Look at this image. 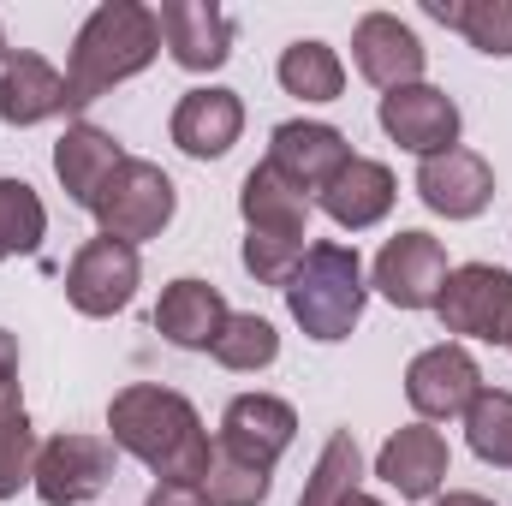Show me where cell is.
Instances as JSON below:
<instances>
[{
  "label": "cell",
  "instance_id": "4dcf8cb0",
  "mask_svg": "<svg viewBox=\"0 0 512 506\" xmlns=\"http://www.w3.org/2000/svg\"><path fill=\"white\" fill-rule=\"evenodd\" d=\"M304 251H310V239H286V233H245L239 262H245V274H251L256 286H286V280H292V268L304 262Z\"/></svg>",
  "mask_w": 512,
  "mask_h": 506
},
{
  "label": "cell",
  "instance_id": "277c9868",
  "mask_svg": "<svg viewBox=\"0 0 512 506\" xmlns=\"http://www.w3.org/2000/svg\"><path fill=\"white\" fill-rule=\"evenodd\" d=\"M173 209H179V185H173L155 161L126 155L120 173L108 179V191L96 197L90 215H96V227H102L108 239H120V245H143V239H161V233H167Z\"/></svg>",
  "mask_w": 512,
  "mask_h": 506
},
{
  "label": "cell",
  "instance_id": "5bb4252c",
  "mask_svg": "<svg viewBox=\"0 0 512 506\" xmlns=\"http://www.w3.org/2000/svg\"><path fill=\"white\" fill-rule=\"evenodd\" d=\"M161 48L179 72H221L233 60V18L215 0H161Z\"/></svg>",
  "mask_w": 512,
  "mask_h": 506
},
{
  "label": "cell",
  "instance_id": "e0dca14e",
  "mask_svg": "<svg viewBox=\"0 0 512 506\" xmlns=\"http://www.w3.org/2000/svg\"><path fill=\"white\" fill-rule=\"evenodd\" d=\"M173 143H179V155H191V161H221L239 137H245V102H239V90H221V84H203V90H185L179 96V108H173Z\"/></svg>",
  "mask_w": 512,
  "mask_h": 506
},
{
  "label": "cell",
  "instance_id": "e575fe53",
  "mask_svg": "<svg viewBox=\"0 0 512 506\" xmlns=\"http://www.w3.org/2000/svg\"><path fill=\"white\" fill-rule=\"evenodd\" d=\"M18 411H24V393H18V387H0V423L18 417Z\"/></svg>",
  "mask_w": 512,
  "mask_h": 506
},
{
  "label": "cell",
  "instance_id": "9c48e42d",
  "mask_svg": "<svg viewBox=\"0 0 512 506\" xmlns=\"http://www.w3.org/2000/svg\"><path fill=\"white\" fill-rule=\"evenodd\" d=\"M477 393H483V370L459 340H441L405 364V399L417 423H453L477 405Z\"/></svg>",
  "mask_w": 512,
  "mask_h": 506
},
{
  "label": "cell",
  "instance_id": "484cf974",
  "mask_svg": "<svg viewBox=\"0 0 512 506\" xmlns=\"http://www.w3.org/2000/svg\"><path fill=\"white\" fill-rule=\"evenodd\" d=\"M209 358H215L221 370H233V376L274 370V358H280V334H274V322H268V316H256V310H233V316L221 322V334H215Z\"/></svg>",
  "mask_w": 512,
  "mask_h": 506
},
{
  "label": "cell",
  "instance_id": "44dd1931",
  "mask_svg": "<svg viewBox=\"0 0 512 506\" xmlns=\"http://www.w3.org/2000/svg\"><path fill=\"white\" fill-rule=\"evenodd\" d=\"M54 114H66V72H54L30 48L6 54V66H0V126L30 131L42 120H54Z\"/></svg>",
  "mask_w": 512,
  "mask_h": 506
},
{
  "label": "cell",
  "instance_id": "74e56055",
  "mask_svg": "<svg viewBox=\"0 0 512 506\" xmlns=\"http://www.w3.org/2000/svg\"><path fill=\"white\" fill-rule=\"evenodd\" d=\"M507 352H512V340H507Z\"/></svg>",
  "mask_w": 512,
  "mask_h": 506
},
{
  "label": "cell",
  "instance_id": "7a4b0ae2",
  "mask_svg": "<svg viewBox=\"0 0 512 506\" xmlns=\"http://www.w3.org/2000/svg\"><path fill=\"white\" fill-rule=\"evenodd\" d=\"M161 54V18L143 0H102L66 54V114H84L90 102H102L114 84L137 78L149 60Z\"/></svg>",
  "mask_w": 512,
  "mask_h": 506
},
{
  "label": "cell",
  "instance_id": "d590c367",
  "mask_svg": "<svg viewBox=\"0 0 512 506\" xmlns=\"http://www.w3.org/2000/svg\"><path fill=\"white\" fill-rule=\"evenodd\" d=\"M352 506H387V501H376V495H352Z\"/></svg>",
  "mask_w": 512,
  "mask_h": 506
},
{
  "label": "cell",
  "instance_id": "8d00e7d4",
  "mask_svg": "<svg viewBox=\"0 0 512 506\" xmlns=\"http://www.w3.org/2000/svg\"><path fill=\"white\" fill-rule=\"evenodd\" d=\"M0 66H6V30H0Z\"/></svg>",
  "mask_w": 512,
  "mask_h": 506
},
{
  "label": "cell",
  "instance_id": "9a60e30c",
  "mask_svg": "<svg viewBox=\"0 0 512 506\" xmlns=\"http://www.w3.org/2000/svg\"><path fill=\"white\" fill-rule=\"evenodd\" d=\"M417 197L441 221H477L495 203V167L477 149H447L417 161Z\"/></svg>",
  "mask_w": 512,
  "mask_h": 506
},
{
  "label": "cell",
  "instance_id": "ba28073f",
  "mask_svg": "<svg viewBox=\"0 0 512 506\" xmlns=\"http://www.w3.org/2000/svg\"><path fill=\"white\" fill-rule=\"evenodd\" d=\"M447 274H453L447 245H441V239H429L423 227H405V233H393L382 251H376L370 286L382 292L393 310H435V298H441Z\"/></svg>",
  "mask_w": 512,
  "mask_h": 506
},
{
  "label": "cell",
  "instance_id": "836d02e7",
  "mask_svg": "<svg viewBox=\"0 0 512 506\" xmlns=\"http://www.w3.org/2000/svg\"><path fill=\"white\" fill-rule=\"evenodd\" d=\"M429 506H495L489 495H471V489H447V495H435Z\"/></svg>",
  "mask_w": 512,
  "mask_h": 506
},
{
  "label": "cell",
  "instance_id": "f546056e",
  "mask_svg": "<svg viewBox=\"0 0 512 506\" xmlns=\"http://www.w3.org/2000/svg\"><path fill=\"white\" fill-rule=\"evenodd\" d=\"M36 453H42V441H36L30 411L6 417V423H0V501H18V495L36 483Z\"/></svg>",
  "mask_w": 512,
  "mask_h": 506
},
{
  "label": "cell",
  "instance_id": "7c38bea8",
  "mask_svg": "<svg viewBox=\"0 0 512 506\" xmlns=\"http://www.w3.org/2000/svg\"><path fill=\"white\" fill-rule=\"evenodd\" d=\"M352 66H358L364 84H376L387 96V90L423 84L429 48H423V36H417L405 18H393V12H364L358 30H352Z\"/></svg>",
  "mask_w": 512,
  "mask_h": 506
},
{
  "label": "cell",
  "instance_id": "30bf717a",
  "mask_svg": "<svg viewBox=\"0 0 512 506\" xmlns=\"http://www.w3.org/2000/svg\"><path fill=\"white\" fill-rule=\"evenodd\" d=\"M376 120L382 131L405 149V155H417V161H429V155H447V149H459V102L447 96V90H435V84H405V90H387L382 108H376Z\"/></svg>",
  "mask_w": 512,
  "mask_h": 506
},
{
  "label": "cell",
  "instance_id": "d4e9b609",
  "mask_svg": "<svg viewBox=\"0 0 512 506\" xmlns=\"http://www.w3.org/2000/svg\"><path fill=\"white\" fill-rule=\"evenodd\" d=\"M423 12L447 30H459L477 54L512 60V0H423Z\"/></svg>",
  "mask_w": 512,
  "mask_h": 506
},
{
  "label": "cell",
  "instance_id": "4fadbf2b",
  "mask_svg": "<svg viewBox=\"0 0 512 506\" xmlns=\"http://www.w3.org/2000/svg\"><path fill=\"white\" fill-rule=\"evenodd\" d=\"M292 441H298V411L280 393H239V399H227L215 447H227V453L251 459L262 471H274Z\"/></svg>",
  "mask_w": 512,
  "mask_h": 506
},
{
  "label": "cell",
  "instance_id": "8992f818",
  "mask_svg": "<svg viewBox=\"0 0 512 506\" xmlns=\"http://www.w3.org/2000/svg\"><path fill=\"white\" fill-rule=\"evenodd\" d=\"M114 465H120V447L108 435H48L42 453H36V501L42 506H84L96 501L108 483H114Z\"/></svg>",
  "mask_w": 512,
  "mask_h": 506
},
{
  "label": "cell",
  "instance_id": "5b68a950",
  "mask_svg": "<svg viewBox=\"0 0 512 506\" xmlns=\"http://www.w3.org/2000/svg\"><path fill=\"white\" fill-rule=\"evenodd\" d=\"M435 316L453 340H483V346H507L512 340V268L501 262H465L447 274Z\"/></svg>",
  "mask_w": 512,
  "mask_h": 506
},
{
  "label": "cell",
  "instance_id": "ac0fdd59",
  "mask_svg": "<svg viewBox=\"0 0 512 506\" xmlns=\"http://www.w3.org/2000/svg\"><path fill=\"white\" fill-rule=\"evenodd\" d=\"M393 197H399L393 167L376 161V155H352V161L328 179V191H322L316 203H322V215H328L340 233H370V227H382L387 215H393Z\"/></svg>",
  "mask_w": 512,
  "mask_h": 506
},
{
  "label": "cell",
  "instance_id": "7402d4cb",
  "mask_svg": "<svg viewBox=\"0 0 512 506\" xmlns=\"http://www.w3.org/2000/svg\"><path fill=\"white\" fill-rule=\"evenodd\" d=\"M239 215L245 233H286V239H310V197L298 185H286L268 161H256L239 185Z\"/></svg>",
  "mask_w": 512,
  "mask_h": 506
},
{
  "label": "cell",
  "instance_id": "f1b7e54d",
  "mask_svg": "<svg viewBox=\"0 0 512 506\" xmlns=\"http://www.w3.org/2000/svg\"><path fill=\"white\" fill-rule=\"evenodd\" d=\"M197 489H203L209 506H262L268 495H274V471H262V465H251V459L215 447V459H209V471H203Z\"/></svg>",
  "mask_w": 512,
  "mask_h": 506
},
{
  "label": "cell",
  "instance_id": "ffe728a7",
  "mask_svg": "<svg viewBox=\"0 0 512 506\" xmlns=\"http://www.w3.org/2000/svg\"><path fill=\"white\" fill-rule=\"evenodd\" d=\"M227 316H233V310H227L221 286H209V280H197V274H179V280L161 286L155 334H161L167 346H179V352H209Z\"/></svg>",
  "mask_w": 512,
  "mask_h": 506
},
{
  "label": "cell",
  "instance_id": "d6986e66",
  "mask_svg": "<svg viewBox=\"0 0 512 506\" xmlns=\"http://www.w3.org/2000/svg\"><path fill=\"white\" fill-rule=\"evenodd\" d=\"M120 161H126V143L114 131L90 126V120H72V126L60 131V143H54V179H60V191L78 209H96V197L108 191V179L120 173Z\"/></svg>",
  "mask_w": 512,
  "mask_h": 506
},
{
  "label": "cell",
  "instance_id": "8fae6325",
  "mask_svg": "<svg viewBox=\"0 0 512 506\" xmlns=\"http://www.w3.org/2000/svg\"><path fill=\"white\" fill-rule=\"evenodd\" d=\"M286 185H298L304 197H322L328 179L352 161V143L340 126H322V120H286V126L268 131V155H262Z\"/></svg>",
  "mask_w": 512,
  "mask_h": 506
},
{
  "label": "cell",
  "instance_id": "2e32d148",
  "mask_svg": "<svg viewBox=\"0 0 512 506\" xmlns=\"http://www.w3.org/2000/svg\"><path fill=\"white\" fill-rule=\"evenodd\" d=\"M447 471H453V453H447V435L429 429V423H405L393 429L376 453V477L399 501H435L447 489Z\"/></svg>",
  "mask_w": 512,
  "mask_h": 506
},
{
  "label": "cell",
  "instance_id": "3957f363",
  "mask_svg": "<svg viewBox=\"0 0 512 506\" xmlns=\"http://www.w3.org/2000/svg\"><path fill=\"white\" fill-rule=\"evenodd\" d=\"M280 292H286V310H292V322L304 328V340L340 346V340H352V328L364 322V304H370L364 256H358V245L316 239Z\"/></svg>",
  "mask_w": 512,
  "mask_h": 506
},
{
  "label": "cell",
  "instance_id": "6da1fadb",
  "mask_svg": "<svg viewBox=\"0 0 512 506\" xmlns=\"http://www.w3.org/2000/svg\"><path fill=\"white\" fill-rule=\"evenodd\" d=\"M108 441L131 453L143 471H155L161 483H203L215 459V441L197 405L161 381H131L108 399Z\"/></svg>",
  "mask_w": 512,
  "mask_h": 506
},
{
  "label": "cell",
  "instance_id": "52a82bcc",
  "mask_svg": "<svg viewBox=\"0 0 512 506\" xmlns=\"http://www.w3.org/2000/svg\"><path fill=\"white\" fill-rule=\"evenodd\" d=\"M137 286H143V256H137V245H120L108 233L84 239L78 256L66 262V304L78 316H90V322L120 316L131 298H137Z\"/></svg>",
  "mask_w": 512,
  "mask_h": 506
},
{
  "label": "cell",
  "instance_id": "603a6c76",
  "mask_svg": "<svg viewBox=\"0 0 512 506\" xmlns=\"http://www.w3.org/2000/svg\"><path fill=\"white\" fill-rule=\"evenodd\" d=\"M274 78H280V90L298 96V102H340V90H346V60H340V48H328V42H316V36H298V42L280 48Z\"/></svg>",
  "mask_w": 512,
  "mask_h": 506
},
{
  "label": "cell",
  "instance_id": "1f68e13d",
  "mask_svg": "<svg viewBox=\"0 0 512 506\" xmlns=\"http://www.w3.org/2000/svg\"><path fill=\"white\" fill-rule=\"evenodd\" d=\"M143 506H209V501H203V489H197V483H155Z\"/></svg>",
  "mask_w": 512,
  "mask_h": 506
},
{
  "label": "cell",
  "instance_id": "83f0119b",
  "mask_svg": "<svg viewBox=\"0 0 512 506\" xmlns=\"http://www.w3.org/2000/svg\"><path fill=\"white\" fill-rule=\"evenodd\" d=\"M465 441L483 465L512 471V393L507 387H483L477 405L465 411Z\"/></svg>",
  "mask_w": 512,
  "mask_h": 506
},
{
  "label": "cell",
  "instance_id": "d6a6232c",
  "mask_svg": "<svg viewBox=\"0 0 512 506\" xmlns=\"http://www.w3.org/2000/svg\"><path fill=\"white\" fill-rule=\"evenodd\" d=\"M0 387H18V334L0 328Z\"/></svg>",
  "mask_w": 512,
  "mask_h": 506
},
{
  "label": "cell",
  "instance_id": "4316f807",
  "mask_svg": "<svg viewBox=\"0 0 512 506\" xmlns=\"http://www.w3.org/2000/svg\"><path fill=\"white\" fill-rule=\"evenodd\" d=\"M48 239V209L24 179H0V262L6 256H36Z\"/></svg>",
  "mask_w": 512,
  "mask_h": 506
},
{
  "label": "cell",
  "instance_id": "cb8c5ba5",
  "mask_svg": "<svg viewBox=\"0 0 512 506\" xmlns=\"http://www.w3.org/2000/svg\"><path fill=\"white\" fill-rule=\"evenodd\" d=\"M352 495H364V447L352 429H334L304 477L298 506H352Z\"/></svg>",
  "mask_w": 512,
  "mask_h": 506
}]
</instances>
